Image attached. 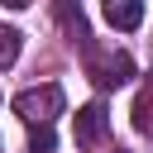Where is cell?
I'll use <instances>...</instances> for the list:
<instances>
[{
	"instance_id": "1",
	"label": "cell",
	"mask_w": 153,
	"mask_h": 153,
	"mask_svg": "<svg viewBox=\"0 0 153 153\" xmlns=\"http://www.w3.org/2000/svg\"><path fill=\"white\" fill-rule=\"evenodd\" d=\"M14 115L29 124V129H53V120L62 115V86L57 81H43V86H29L14 96Z\"/></svg>"
},
{
	"instance_id": "2",
	"label": "cell",
	"mask_w": 153,
	"mask_h": 153,
	"mask_svg": "<svg viewBox=\"0 0 153 153\" xmlns=\"http://www.w3.org/2000/svg\"><path fill=\"white\" fill-rule=\"evenodd\" d=\"M86 76L100 86V91H120L129 76H134V57L120 53V48H86Z\"/></svg>"
},
{
	"instance_id": "3",
	"label": "cell",
	"mask_w": 153,
	"mask_h": 153,
	"mask_svg": "<svg viewBox=\"0 0 153 153\" xmlns=\"http://www.w3.org/2000/svg\"><path fill=\"white\" fill-rule=\"evenodd\" d=\"M105 134H110V115H105V105H100V100L81 105L76 120H72V139H76V148H96Z\"/></svg>"
},
{
	"instance_id": "4",
	"label": "cell",
	"mask_w": 153,
	"mask_h": 153,
	"mask_svg": "<svg viewBox=\"0 0 153 153\" xmlns=\"http://www.w3.org/2000/svg\"><path fill=\"white\" fill-rule=\"evenodd\" d=\"M105 24L110 29H120V33H129V29H139L143 24V5L139 0H105Z\"/></svg>"
},
{
	"instance_id": "5",
	"label": "cell",
	"mask_w": 153,
	"mask_h": 153,
	"mask_svg": "<svg viewBox=\"0 0 153 153\" xmlns=\"http://www.w3.org/2000/svg\"><path fill=\"white\" fill-rule=\"evenodd\" d=\"M57 24L67 29V38H72V43H76L81 53L91 48V33H86V14H81L76 5H67V0H62V5H57Z\"/></svg>"
},
{
	"instance_id": "6",
	"label": "cell",
	"mask_w": 153,
	"mask_h": 153,
	"mask_svg": "<svg viewBox=\"0 0 153 153\" xmlns=\"http://www.w3.org/2000/svg\"><path fill=\"white\" fill-rule=\"evenodd\" d=\"M129 115H134V129L153 139V81H148V86L134 96V110H129Z\"/></svg>"
},
{
	"instance_id": "7",
	"label": "cell",
	"mask_w": 153,
	"mask_h": 153,
	"mask_svg": "<svg viewBox=\"0 0 153 153\" xmlns=\"http://www.w3.org/2000/svg\"><path fill=\"white\" fill-rule=\"evenodd\" d=\"M19 43H24V33H19V29H10V24H0V72H5V67H14Z\"/></svg>"
},
{
	"instance_id": "8",
	"label": "cell",
	"mask_w": 153,
	"mask_h": 153,
	"mask_svg": "<svg viewBox=\"0 0 153 153\" xmlns=\"http://www.w3.org/2000/svg\"><path fill=\"white\" fill-rule=\"evenodd\" d=\"M53 148H57L53 129H33V134H29V153H53Z\"/></svg>"
},
{
	"instance_id": "9",
	"label": "cell",
	"mask_w": 153,
	"mask_h": 153,
	"mask_svg": "<svg viewBox=\"0 0 153 153\" xmlns=\"http://www.w3.org/2000/svg\"><path fill=\"white\" fill-rule=\"evenodd\" d=\"M115 153H124V148H115Z\"/></svg>"
},
{
	"instance_id": "10",
	"label": "cell",
	"mask_w": 153,
	"mask_h": 153,
	"mask_svg": "<svg viewBox=\"0 0 153 153\" xmlns=\"http://www.w3.org/2000/svg\"><path fill=\"white\" fill-rule=\"evenodd\" d=\"M0 148H5V143H0Z\"/></svg>"
}]
</instances>
